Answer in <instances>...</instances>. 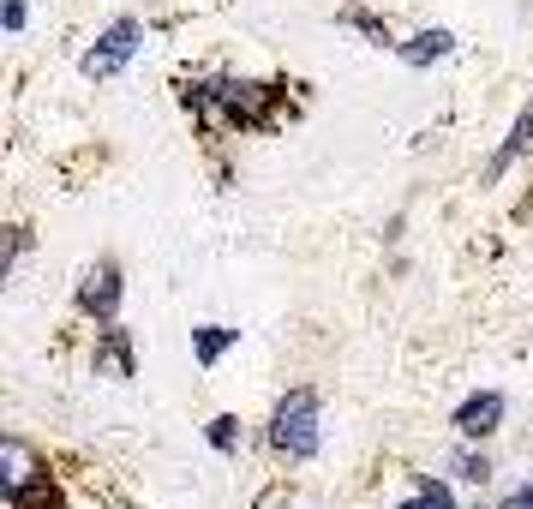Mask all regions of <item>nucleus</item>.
Wrapping results in <instances>:
<instances>
[{"label": "nucleus", "instance_id": "nucleus-14", "mask_svg": "<svg viewBox=\"0 0 533 509\" xmlns=\"http://www.w3.org/2000/svg\"><path fill=\"white\" fill-rule=\"evenodd\" d=\"M504 509H533V486H528V492H516V498H510Z\"/></svg>", "mask_w": 533, "mask_h": 509}, {"label": "nucleus", "instance_id": "nucleus-1", "mask_svg": "<svg viewBox=\"0 0 533 509\" xmlns=\"http://www.w3.org/2000/svg\"><path fill=\"white\" fill-rule=\"evenodd\" d=\"M270 444H276L282 456H294V462H312V456H318V396H312V390L282 396V408H276V420H270Z\"/></svg>", "mask_w": 533, "mask_h": 509}, {"label": "nucleus", "instance_id": "nucleus-9", "mask_svg": "<svg viewBox=\"0 0 533 509\" xmlns=\"http://www.w3.org/2000/svg\"><path fill=\"white\" fill-rule=\"evenodd\" d=\"M528 144H533V108H528V114H522V120H516V132H510V144L498 150V162H492V180H498V174H504V168H510V162H516V156H522Z\"/></svg>", "mask_w": 533, "mask_h": 509}, {"label": "nucleus", "instance_id": "nucleus-13", "mask_svg": "<svg viewBox=\"0 0 533 509\" xmlns=\"http://www.w3.org/2000/svg\"><path fill=\"white\" fill-rule=\"evenodd\" d=\"M6 30H24V0H6Z\"/></svg>", "mask_w": 533, "mask_h": 509}, {"label": "nucleus", "instance_id": "nucleus-4", "mask_svg": "<svg viewBox=\"0 0 533 509\" xmlns=\"http://www.w3.org/2000/svg\"><path fill=\"white\" fill-rule=\"evenodd\" d=\"M498 420H504V396H498V390H480V396H468V402L456 408V432H462V438H492Z\"/></svg>", "mask_w": 533, "mask_h": 509}, {"label": "nucleus", "instance_id": "nucleus-11", "mask_svg": "<svg viewBox=\"0 0 533 509\" xmlns=\"http://www.w3.org/2000/svg\"><path fill=\"white\" fill-rule=\"evenodd\" d=\"M402 509H450V486H444V480H420V498L402 504Z\"/></svg>", "mask_w": 533, "mask_h": 509}, {"label": "nucleus", "instance_id": "nucleus-5", "mask_svg": "<svg viewBox=\"0 0 533 509\" xmlns=\"http://www.w3.org/2000/svg\"><path fill=\"white\" fill-rule=\"evenodd\" d=\"M450 48H456V36H450V30H420V36H414V42H402L396 54H402L408 66H432V60H444Z\"/></svg>", "mask_w": 533, "mask_h": 509}, {"label": "nucleus", "instance_id": "nucleus-2", "mask_svg": "<svg viewBox=\"0 0 533 509\" xmlns=\"http://www.w3.org/2000/svg\"><path fill=\"white\" fill-rule=\"evenodd\" d=\"M138 42H144V24H138V18H114V24L96 36V48L78 60V66H84V78H114V72L138 54Z\"/></svg>", "mask_w": 533, "mask_h": 509}, {"label": "nucleus", "instance_id": "nucleus-10", "mask_svg": "<svg viewBox=\"0 0 533 509\" xmlns=\"http://www.w3.org/2000/svg\"><path fill=\"white\" fill-rule=\"evenodd\" d=\"M234 426H240V420H228V414H222V420H210V450L234 456V450H240V432H234Z\"/></svg>", "mask_w": 533, "mask_h": 509}, {"label": "nucleus", "instance_id": "nucleus-6", "mask_svg": "<svg viewBox=\"0 0 533 509\" xmlns=\"http://www.w3.org/2000/svg\"><path fill=\"white\" fill-rule=\"evenodd\" d=\"M30 480H36L30 450H24L18 438H6V498H24V492H30Z\"/></svg>", "mask_w": 533, "mask_h": 509}, {"label": "nucleus", "instance_id": "nucleus-3", "mask_svg": "<svg viewBox=\"0 0 533 509\" xmlns=\"http://www.w3.org/2000/svg\"><path fill=\"white\" fill-rule=\"evenodd\" d=\"M78 306L84 312H96L102 324H114V306H120V270L102 258L96 270H84V282H78Z\"/></svg>", "mask_w": 533, "mask_h": 509}, {"label": "nucleus", "instance_id": "nucleus-7", "mask_svg": "<svg viewBox=\"0 0 533 509\" xmlns=\"http://www.w3.org/2000/svg\"><path fill=\"white\" fill-rule=\"evenodd\" d=\"M240 342V330H222V324H204V330H192V348H198V366H216L228 348Z\"/></svg>", "mask_w": 533, "mask_h": 509}, {"label": "nucleus", "instance_id": "nucleus-12", "mask_svg": "<svg viewBox=\"0 0 533 509\" xmlns=\"http://www.w3.org/2000/svg\"><path fill=\"white\" fill-rule=\"evenodd\" d=\"M456 474H462V480H486L492 468H486V456H468V450H462V456H456Z\"/></svg>", "mask_w": 533, "mask_h": 509}, {"label": "nucleus", "instance_id": "nucleus-8", "mask_svg": "<svg viewBox=\"0 0 533 509\" xmlns=\"http://www.w3.org/2000/svg\"><path fill=\"white\" fill-rule=\"evenodd\" d=\"M96 360H102L114 378H132V354H126V330H120V324L102 330V354H96Z\"/></svg>", "mask_w": 533, "mask_h": 509}]
</instances>
